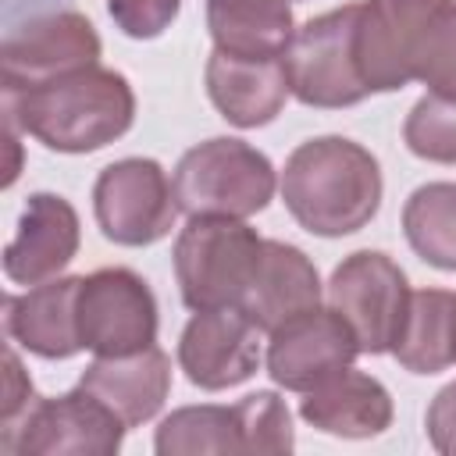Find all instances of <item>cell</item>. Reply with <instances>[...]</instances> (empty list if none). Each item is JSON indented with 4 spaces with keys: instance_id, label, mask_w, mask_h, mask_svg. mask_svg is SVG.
Segmentation results:
<instances>
[{
    "instance_id": "12",
    "label": "cell",
    "mask_w": 456,
    "mask_h": 456,
    "mask_svg": "<svg viewBox=\"0 0 456 456\" xmlns=\"http://www.w3.org/2000/svg\"><path fill=\"white\" fill-rule=\"evenodd\" d=\"M360 356L356 331L335 306H310L267 335V374L285 392H310Z\"/></svg>"
},
{
    "instance_id": "22",
    "label": "cell",
    "mask_w": 456,
    "mask_h": 456,
    "mask_svg": "<svg viewBox=\"0 0 456 456\" xmlns=\"http://www.w3.org/2000/svg\"><path fill=\"white\" fill-rule=\"evenodd\" d=\"M403 235L424 264L456 271V182L417 185L403 203Z\"/></svg>"
},
{
    "instance_id": "14",
    "label": "cell",
    "mask_w": 456,
    "mask_h": 456,
    "mask_svg": "<svg viewBox=\"0 0 456 456\" xmlns=\"http://www.w3.org/2000/svg\"><path fill=\"white\" fill-rule=\"evenodd\" d=\"M82 246V224L75 207L57 192H32L21 207L14 239L4 249V274L14 285H43L61 278Z\"/></svg>"
},
{
    "instance_id": "3",
    "label": "cell",
    "mask_w": 456,
    "mask_h": 456,
    "mask_svg": "<svg viewBox=\"0 0 456 456\" xmlns=\"http://www.w3.org/2000/svg\"><path fill=\"white\" fill-rule=\"evenodd\" d=\"M178 210L189 217H253L267 210L278 189V171L246 139L214 135L185 150L171 175Z\"/></svg>"
},
{
    "instance_id": "18",
    "label": "cell",
    "mask_w": 456,
    "mask_h": 456,
    "mask_svg": "<svg viewBox=\"0 0 456 456\" xmlns=\"http://www.w3.org/2000/svg\"><path fill=\"white\" fill-rule=\"evenodd\" d=\"M299 417L310 428L335 438H378L392 428L395 406H392V392L374 374L346 367L335 378L321 381L317 388L303 392Z\"/></svg>"
},
{
    "instance_id": "13",
    "label": "cell",
    "mask_w": 456,
    "mask_h": 456,
    "mask_svg": "<svg viewBox=\"0 0 456 456\" xmlns=\"http://www.w3.org/2000/svg\"><path fill=\"white\" fill-rule=\"evenodd\" d=\"M260 335L235 306L192 310L178 338V367L203 392L235 388L260 370Z\"/></svg>"
},
{
    "instance_id": "8",
    "label": "cell",
    "mask_w": 456,
    "mask_h": 456,
    "mask_svg": "<svg viewBox=\"0 0 456 456\" xmlns=\"http://www.w3.org/2000/svg\"><path fill=\"white\" fill-rule=\"evenodd\" d=\"M93 214L107 242L132 249L153 246L175 228V185L153 157H121L96 175Z\"/></svg>"
},
{
    "instance_id": "26",
    "label": "cell",
    "mask_w": 456,
    "mask_h": 456,
    "mask_svg": "<svg viewBox=\"0 0 456 456\" xmlns=\"http://www.w3.org/2000/svg\"><path fill=\"white\" fill-rule=\"evenodd\" d=\"M417 82H424L428 93L456 100V0H445V7L438 11L428 32Z\"/></svg>"
},
{
    "instance_id": "25",
    "label": "cell",
    "mask_w": 456,
    "mask_h": 456,
    "mask_svg": "<svg viewBox=\"0 0 456 456\" xmlns=\"http://www.w3.org/2000/svg\"><path fill=\"white\" fill-rule=\"evenodd\" d=\"M242 424V452H292L296 431L285 399L271 388L249 392L235 403Z\"/></svg>"
},
{
    "instance_id": "6",
    "label": "cell",
    "mask_w": 456,
    "mask_h": 456,
    "mask_svg": "<svg viewBox=\"0 0 456 456\" xmlns=\"http://www.w3.org/2000/svg\"><path fill=\"white\" fill-rule=\"evenodd\" d=\"M78 342L93 356H128L157 346V296L132 267H100L78 278Z\"/></svg>"
},
{
    "instance_id": "2",
    "label": "cell",
    "mask_w": 456,
    "mask_h": 456,
    "mask_svg": "<svg viewBox=\"0 0 456 456\" xmlns=\"http://www.w3.org/2000/svg\"><path fill=\"white\" fill-rule=\"evenodd\" d=\"M4 107L7 125L53 153H96L121 139L135 121V93L128 78L103 64L11 93L4 96Z\"/></svg>"
},
{
    "instance_id": "29",
    "label": "cell",
    "mask_w": 456,
    "mask_h": 456,
    "mask_svg": "<svg viewBox=\"0 0 456 456\" xmlns=\"http://www.w3.org/2000/svg\"><path fill=\"white\" fill-rule=\"evenodd\" d=\"M4 413H0V431L18 424L25 417V410L36 403V392H32V378L21 370V360L14 349H7L4 356Z\"/></svg>"
},
{
    "instance_id": "20",
    "label": "cell",
    "mask_w": 456,
    "mask_h": 456,
    "mask_svg": "<svg viewBox=\"0 0 456 456\" xmlns=\"http://www.w3.org/2000/svg\"><path fill=\"white\" fill-rule=\"evenodd\" d=\"M214 50L242 61H278L296 39L289 0H207Z\"/></svg>"
},
{
    "instance_id": "5",
    "label": "cell",
    "mask_w": 456,
    "mask_h": 456,
    "mask_svg": "<svg viewBox=\"0 0 456 456\" xmlns=\"http://www.w3.org/2000/svg\"><path fill=\"white\" fill-rule=\"evenodd\" d=\"M128 424L89 388L36 395L25 417L0 431V445L18 456H114Z\"/></svg>"
},
{
    "instance_id": "1",
    "label": "cell",
    "mask_w": 456,
    "mask_h": 456,
    "mask_svg": "<svg viewBox=\"0 0 456 456\" xmlns=\"http://www.w3.org/2000/svg\"><path fill=\"white\" fill-rule=\"evenodd\" d=\"M278 189L303 232L342 239L374 221L385 182L367 146L346 135H317L289 153Z\"/></svg>"
},
{
    "instance_id": "15",
    "label": "cell",
    "mask_w": 456,
    "mask_h": 456,
    "mask_svg": "<svg viewBox=\"0 0 456 456\" xmlns=\"http://www.w3.org/2000/svg\"><path fill=\"white\" fill-rule=\"evenodd\" d=\"M203 82H207V96L217 107V114L235 128L271 125L281 114L285 100L292 96L285 57L242 61L232 53L210 50L207 68H203Z\"/></svg>"
},
{
    "instance_id": "10",
    "label": "cell",
    "mask_w": 456,
    "mask_h": 456,
    "mask_svg": "<svg viewBox=\"0 0 456 456\" xmlns=\"http://www.w3.org/2000/svg\"><path fill=\"white\" fill-rule=\"evenodd\" d=\"M445 0H363L356 11L353 57L367 93H395L417 82L428 32Z\"/></svg>"
},
{
    "instance_id": "17",
    "label": "cell",
    "mask_w": 456,
    "mask_h": 456,
    "mask_svg": "<svg viewBox=\"0 0 456 456\" xmlns=\"http://www.w3.org/2000/svg\"><path fill=\"white\" fill-rule=\"evenodd\" d=\"M78 278H50L25 292H11L4 299V331L14 346L43 360H68L82 353L78 324H75V296Z\"/></svg>"
},
{
    "instance_id": "9",
    "label": "cell",
    "mask_w": 456,
    "mask_h": 456,
    "mask_svg": "<svg viewBox=\"0 0 456 456\" xmlns=\"http://www.w3.org/2000/svg\"><path fill=\"white\" fill-rule=\"evenodd\" d=\"M406 271L381 249L349 253L328 278V306H335L356 331L360 353H392L410 310Z\"/></svg>"
},
{
    "instance_id": "16",
    "label": "cell",
    "mask_w": 456,
    "mask_h": 456,
    "mask_svg": "<svg viewBox=\"0 0 456 456\" xmlns=\"http://www.w3.org/2000/svg\"><path fill=\"white\" fill-rule=\"evenodd\" d=\"M321 296H324V285H321V274H317L314 260L292 242L264 239L256 274H253L239 310L264 335H271L289 317H296L310 306H321Z\"/></svg>"
},
{
    "instance_id": "11",
    "label": "cell",
    "mask_w": 456,
    "mask_h": 456,
    "mask_svg": "<svg viewBox=\"0 0 456 456\" xmlns=\"http://www.w3.org/2000/svg\"><path fill=\"white\" fill-rule=\"evenodd\" d=\"M100 50L103 46L93 21L78 11H50L28 18L14 32H7L0 50L4 96L36 89L78 68H93L100 64Z\"/></svg>"
},
{
    "instance_id": "19",
    "label": "cell",
    "mask_w": 456,
    "mask_h": 456,
    "mask_svg": "<svg viewBox=\"0 0 456 456\" xmlns=\"http://www.w3.org/2000/svg\"><path fill=\"white\" fill-rule=\"evenodd\" d=\"M82 388H89L96 399H103L128 428H139L153 420L171 392V360L160 346L128 353V356H96L82 378Z\"/></svg>"
},
{
    "instance_id": "21",
    "label": "cell",
    "mask_w": 456,
    "mask_h": 456,
    "mask_svg": "<svg viewBox=\"0 0 456 456\" xmlns=\"http://www.w3.org/2000/svg\"><path fill=\"white\" fill-rule=\"evenodd\" d=\"M392 356L410 374H442L452 363V292L420 289L410 296Z\"/></svg>"
},
{
    "instance_id": "28",
    "label": "cell",
    "mask_w": 456,
    "mask_h": 456,
    "mask_svg": "<svg viewBox=\"0 0 456 456\" xmlns=\"http://www.w3.org/2000/svg\"><path fill=\"white\" fill-rule=\"evenodd\" d=\"M424 428H428V442L435 452L456 456V381H449L445 388L435 392V399L424 413Z\"/></svg>"
},
{
    "instance_id": "27",
    "label": "cell",
    "mask_w": 456,
    "mask_h": 456,
    "mask_svg": "<svg viewBox=\"0 0 456 456\" xmlns=\"http://www.w3.org/2000/svg\"><path fill=\"white\" fill-rule=\"evenodd\" d=\"M182 0H107V14L128 39H157L178 18Z\"/></svg>"
},
{
    "instance_id": "7",
    "label": "cell",
    "mask_w": 456,
    "mask_h": 456,
    "mask_svg": "<svg viewBox=\"0 0 456 456\" xmlns=\"http://www.w3.org/2000/svg\"><path fill=\"white\" fill-rule=\"evenodd\" d=\"M356 11L360 4H346L296 28V39L285 53V71L299 103L317 110H342L370 96L353 57Z\"/></svg>"
},
{
    "instance_id": "23",
    "label": "cell",
    "mask_w": 456,
    "mask_h": 456,
    "mask_svg": "<svg viewBox=\"0 0 456 456\" xmlns=\"http://www.w3.org/2000/svg\"><path fill=\"white\" fill-rule=\"evenodd\" d=\"M153 449L160 456H203V452H242V424L235 406H178L171 410L157 435Z\"/></svg>"
},
{
    "instance_id": "30",
    "label": "cell",
    "mask_w": 456,
    "mask_h": 456,
    "mask_svg": "<svg viewBox=\"0 0 456 456\" xmlns=\"http://www.w3.org/2000/svg\"><path fill=\"white\" fill-rule=\"evenodd\" d=\"M452 363H456V292H452Z\"/></svg>"
},
{
    "instance_id": "24",
    "label": "cell",
    "mask_w": 456,
    "mask_h": 456,
    "mask_svg": "<svg viewBox=\"0 0 456 456\" xmlns=\"http://www.w3.org/2000/svg\"><path fill=\"white\" fill-rule=\"evenodd\" d=\"M403 142L420 160L456 164V100L424 93L403 121Z\"/></svg>"
},
{
    "instance_id": "4",
    "label": "cell",
    "mask_w": 456,
    "mask_h": 456,
    "mask_svg": "<svg viewBox=\"0 0 456 456\" xmlns=\"http://www.w3.org/2000/svg\"><path fill=\"white\" fill-rule=\"evenodd\" d=\"M260 253L264 235H256L242 217H189L171 249L182 303L189 310H239Z\"/></svg>"
}]
</instances>
